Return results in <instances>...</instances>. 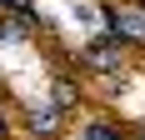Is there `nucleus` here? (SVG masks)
I'll list each match as a JSON object with an SVG mask.
<instances>
[{
    "instance_id": "f257e3e1",
    "label": "nucleus",
    "mask_w": 145,
    "mask_h": 140,
    "mask_svg": "<svg viewBox=\"0 0 145 140\" xmlns=\"http://www.w3.org/2000/svg\"><path fill=\"white\" fill-rule=\"evenodd\" d=\"M105 25L115 30L120 40H135V45H145V15L135 10V5H120V10H105Z\"/></svg>"
},
{
    "instance_id": "f03ea898",
    "label": "nucleus",
    "mask_w": 145,
    "mask_h": 140,
    "mask_svg": "<svg viewBox=\"0 0 145 140\" xmlns=\"http://www.w3.org/2000/svg\"><path fill=\"white\" fill-rule=\"evenodd\" d=\"M85 65H90V70H120L115 40H90V45H85Z\"/></svg>"
},
{
    "instance_id": "7ed1b4c3",
    "label": "nucleus",
    "mask_w": 145,
    "mask_h": 140,
    "mask_svg": "<svg viewBox=\"0 0 145 140\" xmlns=\"http://www.w3.org/2000/svg\"><path fill=\"white\" fill-rule=\"evenodd\" d=\"M30 130L45 135V140H55L60 135V105H55V110H30Z\"/></svg>"
},
{
    "instance_id": "20e7f679",
    "label": "nucleus",
    "mask_w": 145,
    "mask_h": 140,
    "mask_svg": "<svg viewBox=\"0 0 145 140\" xmlns=\"http://www.w3.org/2000/svg\"><path fill=\"white\" fill-rule=\"evenodd\" d=\"M80 140H120V130H115V125H85Z\"/></svg>"
},
{
    "instance_id": "39448f33",
    "label": "nucleus",
    "mask_w": 145,
    "mask_h": 140,
    "mask_svg": "<svg viewBox=\"0 0 145 140\" xmlns=\"http://www.w3.org/2000/svg\"><path fill=\"white\" fill-rule=\"evenodd\" d=\"M55 105H60V110H70V105H75V85H65V80L55 85Z\"/></svg>"
},
{
    "instance_id": "423d86ee",
    "label": "nucleus",
    "mask_w": 145,
    "mask_h": 140,
    "mask_svg": "<svg viewBox=\"0 0 145 140\" xmlns=\"http://www.w3.org/2000/svg\"><path fill=\"white\" fill-rule=\"evenodd\" d=\"M0 135H10V120H5V110H0Z\"/></svg>"
},
{
    "instance_id": "0eeeda50",
    "label": "nucleus",
    "mask_w": 145,
    "mask_h": 140,
    "mask_svg": "<svg viewBox=\"0 0 145 140\" xmlns=\"http://www.w3.org/2000/svg\"><path fill=\"white\" fill-rule=\"evenodd\" d=\"M0 140H5V135H0Z\"/></svg>"
}]
</instances>
